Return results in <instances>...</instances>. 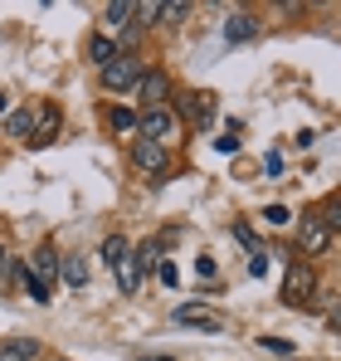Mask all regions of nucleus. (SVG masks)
Masks as SVG:
<instances>
[{
    "label": "nucleus",
    "instance_id": "obj_1",
    "mask_svg": "<svg viewBox=\"0 0 341 361\" xmlns=\"http://www.w3.org/2000/svg\"><path fill=\"white\" fill-rule=\"evenodd\" d=\"M283 298H287V307H312V298H317V274H312V264H287Z\"/></svg>",
    "mask_w": 341,
    "mask_h": 361
},
{
    "label": "nucleus",
    "instance_id": "obj_2",
    "mask_svg": "<svg viewBox=\"0 0 341 361\" xmlns=\"http://www.w3.org/2000/svg\"><path fill=\"white\" fill-rule=\"evenodd\" d=\"M142 73H147V68H142L137 54H117L113 63H103V88H108V93H127V88L142 83Z\"/></svg>",
    "mask_w": 341,
    "mask_h": 361
},
{
    "label": "nucleus",
    "instance_id": "obj_3",
    "mask_svg": "<svg viewBox=\"0 0 341 361\" xmlns=\"http://www.w3.org/2000/svg\"><path fill=\"white\" fill-rule=\"evenodd\" d=\"M137 127H142V137L156 142V147H166L170 137H175V118H170V108H142V113H137Z\"/></svg>",
    "mask_w": 341,
    "mask_h": 361
},
{
    "label": "nucleus",
    "instance_id": "obj_4",
    "mask_svg": "<svg viewBox=\"0 0 341 361\" xmlns=\"http://www.w3.org/2000/svg\"><path fill=\"white\" fill-rule=\"evenodd\" d=\"M30 283H39V288H54V274H58V254L49 249V244H39L35 254H30V264L20 269Z\"/></svg>",
    "mask_w": 341,
    "mask_h": 361
},
{
    "label": "nucleus",
    "instance_id": "obj_5",
    "mask_svg": "<svg viewBox=\"0 0 341 361\" xmlns=\"http://www.w3.org/2000/svg\"><path fill=\"white\" fill-rule=\"evenodd\" d=\"M175 322L180 327H200V332H225V317L215 307H200V302H180L175 307Z\"/></svg>",
    "mask_w": 341,
    "mask_h": 361
},
{
    "label": "nucleus",
    "instance_id": "obj_6",
    "mask_svg": "<svg viewBox=\"0 0 341 361\" xmlns=\"http://www.w3.org/2000/svg\"><path fill=\"white\" fill-rule=\"evenodd\" d=\"M332 240H337V235H332L317 215H307V220L297 225V249H302V254H327V249H332Z\"/></svg>",
    "mask_w": 341,
    "mask_h": 361
},
{
    "label": "nucleus",
    "instance_id": "obj_7",
    "mask_svg": "<svg viewBox=\"0 0 341 361\" xmlns=\"http://www.w3.org/2000/svg\"><path fill=\"white\" fill-rule=\"evenodd\" d=\"M132 166H137V171H147V176L166 171V147H156V142L137 137V142H132Z\"/></svg>",
    "mask_w": 341,
    "mask_h": 361
},
{
    "label": "nucleus",
    "instance_id": "obj_8",
    "mask_svg": "<svg viewBox=\"0 0 341 361\" xmlns=\"http://www.w3.org/2000/svg\"><path fill=\"white\" fill-rule=\"evenodd\" d=\"M137 93H142V108H166L170 78L161 73V68H151V73H142V83H137Z\"/></svg>",
    "mask_w": 341,
    "mask_h": 361
},
{
    "label": "nucleus",
    "instance_id": "obj_9",
    "mask_svg": "<svg viewBox=\"0 0 341 361\" xmlns=\"http://www.w3.org/2000/svg\"><path fill=\"white\" fill-rule=\"evenodd\" d=\"M30 132H35V137H30L35 147H49V142L58 137V108H54V103H39V108H35V122H30Z\"/></svg>",
    "mask_w": 341,
    "mask_h": 361
},
{
    "label": "nucleus",
    "instance_id": "obj_10",
    "mask_svg": "<svg viewBox=\"0 0 341 361\" xmlns=\"http://www.w3.org/2000/svg\"><path fill=\"white\" fill-rule=\"evenodd\" d=\"M180 108H185V118L195 122V127H210V122H215V108H220V103H215V93H210V88H200V93H190V98H185Z\"/></svg>",
    "mask_w": 341,
    "mask_h": 361
},
{
    "label": "nucleus",
    "instance_id": "obj_11",
    "mask_svg": "<svg viewBox=\"0 0 341 361\" xmlns=\"http://www.w3.org/2000/svg\"><path fill=\"white\" fill-rule=\"evenodd\" d=\"M259 39V20L254 15H229L225 20V44H249Z\"/></svg>",
    "mask_w": 341,
    "mask_h": 361
},
{
    "label": "nucleus",
    "instance_id": "obj_12",
    "mask_svg": "<svg viewBox=\"0 0 341 361\" xmlns=\"http://www.w3.org/2000/svg\"><path fill=\"white\" fill-rule=\"evenodd\" d=\"M113 274H117V288L122 293H137V283H142V264H137V254H122L113 264Z\"/></svg>",
    "mask_w": 341,
    "mask_h": 361
},
{
    "label": "nucleus",
    "instance_id": "obj_13",
    "mask_svg": "<svg viewBox=\"0 0 341 361\" xmlns=\"http://www.w3.org/2000/svg\"><path fill=\"white\" fill-rule=\"evenodd\" d=\"M132 10H137L132 0H117V5H108V10H103V25H108V39H113V35H127V25H132Z\"/></svg>",
    "mask_w": 341,
    "mask_h": 361
},
{
    "label": "nucleus",
    "instance_id": "obj_14",
    "mask_svg": "<svg viewBox=\"0 0 341 361\" xmlns=\"http://www.w3.org/2000/svg\"><path fill=\"white\" fill-rule=\"evenodd\" d=\"M58 279H63L68 288H83V283H88V264H83L78 254H68V259H58Z\"/></svg>",
    "mask_w": 341,
    "mask_h": 361
},
{
    "label": "nucleus",
    "instance_id": "obj_15",
    "mask_svg": "<svg viewBox=\"0 0 341 361\" xmlns=\"http://www.w3.org/2000/svg\"><path fill=\"white\" fill-rule=\"evenodd\" d=\"M35 357H39V342H30V337L0 342V361H35Z\"/></svg>",
    "mask_w": 341,
    "mask_h": 361
},
{
    "label": "nucleus",
    "instance_id": "obj_16",
    "mask_svg": "<svg viewBox=\"0 0 341 361\" xmlns=\"http://www.w3.org/2000/svg\"><path fill=\"white\" fill-rule=\"evenodd\" d=\"M88 59L98 63V68H103V63H113L117 59V44L108 39V35H93V39H88Z\"/></svg>",
    "mask_w": 341,
    "mask_h": 361
},
{
    "label": "nucleus",
    "instance_id": "obj_17",
    "mask_svg": "<svg viewBox=\"0 0 341 361\" xmlns=\"http://www.w3.org/2000/svg\"><path fill=\"white\" fill-rule=\"evenodd\" d=\"M30 122H35V108H20V113H10V118H5V132H10V137H20V142H30Z\"/></svg>",
    "mask_w": 341,
    "mask_h": 361
},
{
    "label": "nucleus",
    "instance_id": "obj_18",
    "mask_svg": "<svg viewBox=\"0 0 341 361\" xmlns=\"http://www.w3.org/2000/svg\"><path fill=\"white\" fill-rule=\"evenodd\" d=\"M122 254H132V249H127V240H122V235H108V240H103V264L113 269Z\"/></svg>",
    "mask_w": 341,
    "mask_h": 361
},
{
    "label": "nucleus",
    "instance_id": "obj_19",
    "mask_svg": "<svg viewBox=\"0 0 341 361\" xmlns=\"http://www.w3.org/2000/svg\"><path fill=\"white\" fill-rule=\"evenodd\" d=\"M108 127H117V132H132V127H137V113H132V108H108Z\"/></svg>",
    "mask_w": 341,
    "mask_h": 361
},
{
    "label": "nucleus",
    "instance_id": "obj_20",
    "mask_svg": "<svg viewBox=\"0 0 341 361\" xmlns=\"http://www.w3.org/2000/svg\"><path fill=\"white\" fill-rule=\"evenodd\" d=\"M185 15H190V5H185V0H170V5H161V15H156V20H166V25H180Z\"/></svg>",
    "mask_w": 341,
    "mask_h": 361
},
{
    "label": "nucleus",
    "instance_id": "obj_21",
    "mask_svg": "<svg viewBox=\"0 0 341 361\" xmlns=\"http://www.w3.org/2000/svg\"><path fill=\"white\" fill-rule=\"evenodd\" d=\"M317 220H322V225H327V230H332V235H337V225H341V200H337V195H332V200H327V210H322V215H317Z\"/></svg>",
    "mask_w": 341,
    "mask_h": 361
},
{
    "label": "nucleus",
    "instance_id": "obj_22",
    "mask_svg": "<svg viewBox=\"0 0 341 361\" xmlns=\"http://www.w3.org/2000/svg\"><path fill=\"white\" fill-rule=\"evenodd\" d=\"M10 279H15V254L0 244V283H10Z\"/></svg>",
    "mask_w": 341,
    "mask_h": 361
},
{
    "label": "nucleus",
    "instance_id": "obj_23",
    "mask_svg": "<svg viewBox=\"0 0 341 361\" xmlns=\"http://www.w3.org/2000/svg\"><path fill=\"white\" fill-rule=\"evenodd\" d=\"M264 220H268V225H287V220H292V210H287V205H268V210H264Z\"/></svg>",
    "mask_w": 341,
    "mask_h": 361
},
{
    "label": "nucleus",
    "instance_id": "obj_24",
    "mask_svg": "<svg viewBox=\"0 0 341 361\" xmlns=\"http://www.w3.org/2000/svg\"><path fill=\"white\" fill-rule=\"evenodd\" d=\"M132 15H137V20H142V25H151V20H156V15H161V5H156V0H147V5H137V10H132Z\"/></svg>",
    "mask_w": 341,
    "mask_h": 361
},
{
    "label": "nucleus",
    "instance_id": "obj_25",
    "mask_svg": "<svg viewBox=\"0 0 341 361\" xmlns=\"http://www.w3.org/2000/svg\"><path fill=\"white\" fill-rule=\"evenodd\" d=\"M259 347L264 352H292V342H283V337H259Z\"/></svg>",
    "mask_w": 341,
    "mask_h": 361
},
{
    "label": "nucleus",
    "instance_id": "obj_26",
    "mask_svg": "<svg viewBox=\"0 0 341 361\" xmlns=\"http://www.w3.org/2000/svg\"><path fill=\"white\" fill-rule=\"evenodd\" d=\"M156 279H161L166 288H175V279H180V274H175V264H156Z\"/></svg>",
    "mask_w": 341,
    "mask_h": 361
},
{
    "label": "nucleus",
    "instance_id": "obj_27",
    "mask_svg": "<svg viewBox=\"0 0 341 361\" xmlns=\"http://www.w3.org/2000/svg\"><path fill=\"white\" fill-rule=\"evenodd\" d=\"M264 171L278 176V171H283V152H268V157H264Z\"/></svg>",
    "mask_w": 341,
    "mask_h": 361
},
{
    "label": "nucleus",
    "instance_id": "obj_28",
    "mask_svg": "<svg viewBox=\"0 0 341 361\" xmlns=\"http://www.w3.org/2000/svg\"><path fill=\"white\" fill-rule=\"evenodd\" d=\"M249 274H254V279H264V274H268V259H264V254H254V259H249Z\"/></svg>",
    "mask_w": 341,
    "mask_h": 361
},
{
    "label": "nucleus",
    "instance_id": "obj_29",
    "mask_svg": "<svg viewBox=\"0 0 341 361\" xmlns=\"http://www.w3.org/2000/svg\"><path fill=\"white\" fill-rule=\"evenodd\" d=\"M215 147H220V152H225V157H234V152H239V137H220V142H215Z\"/></svg>",
    "mask_w": 341,
    "mask_h": 361
},
{
    "label": "nucleus",
    "instance_id": "obj_30",
    "mask_svg": "<svg viewBox=\"0 0 341 361\" xmlns=\"http://www.w3.org/2000/svg\"><path fill=\"white\" fill-rule=\"evenodd\" d=\"M5 113H10V93H0V118H5Z\"/></svg>",
    "mask_w": 341,
    "mask_h": 361
},
{
    "label": "nucleus",
    "instance_id": "obj_31",
    "mask_svg": "<svg viewBox=\"0 0 341 361\" xmlns=\"http://www.w3.org/2000/svg\"><path fill=\"white\" fill-rule=\"evenodd\" d=\"M147 361H175V357H166V352H161V357H147Z\"/></svg>",
    "mask_w": 341,
    "mask_h": 361
}]
</instances>
